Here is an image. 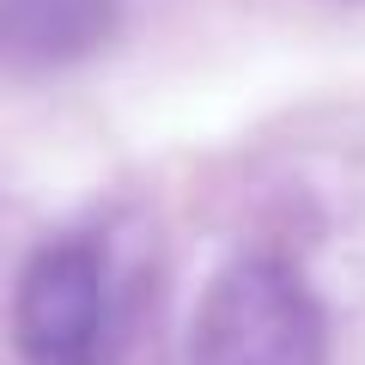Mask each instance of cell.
I'll return each instance as SVG.
<instances>
[{
    "instance_id": "3",
    "label": "cell",
    "mask_w": 365,
    "mask_h": 365,
    "mask_svg": "<svg viewBox=\"0 0 365 365\" xmlns=\"http://www.w3.org/2000/svg\"><path fill=\"white\" fill-rule=\"evenodd\" d=\"M116 0H0V43L13 67H67L104 49Z\"/></svg>"
},
{
    "instance_id": "2",
    "label": "cell",
    "mask_w": 365,
    "mask_h": 365,
    "mask_svg": "<svg viewBox=\"0 0 365 365\" xmlns=\"http://www.w3.org/2000/svg\"><path fill=\"white\" fill-rule=\"evenodd\" d=\"M13 341L25 365H116V274L98 237L67 232L31 250L13 292Z\"/></svg>"
},
{
    "instance_id": "1",
    "label": "cell",
    "mask_w": 365,
    "mask_h": 365,
    "mask_svg": "<svg viewBox=\"0 0 365 365\" xmlns=\"http://www.w3.org/2000/svg\"><path fill=\"white\" fill-rule=\"evenodd\" d=\"M329 329L287 256L250 250L207 280L189 317V365H323Z\"/></svg>"
}]
</instances>
